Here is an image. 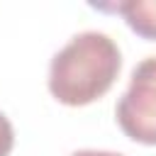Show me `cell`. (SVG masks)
<instances>
[{"label":"cell","instance_id":"1","mask_svg":"<svg viewBox=\"0 0 156 156\" xmlns=\"http://www.w3.org/2000/svg\"><path fill=\"white\" fill-rule=\"evenodd\" d=\"M119 68L122 51L110 34L78 32L51 56L49 93L68 107L90 105L112 88Z\"/></svg>","mask_w":156,"mask_h":156},{"label":"cell","instance_id":"2","mask_svg":"<svg viewBox=\"0 0 156 156\" xmlns=\"http://www.w3.org/2000/svg\"><path fill=\"white\" fill-rule=\"evenodd\" d=\"M119 129L139 144L156 146V56L141 58L115 105Z\"/></svg>","mask_w":156,"mask_h":156},{"label":"cell","instance_id":"3","mask_svg":"<svg viewBox=\"0 0 156 156\" xmlns=\"http://www.w3.org/2000/svg\"><path fill=\"white\" fill-rule=\"evenodd\" d=\"M100 7L117 10L139 37L156 39V0H124L115 5H100Z\"/></svg>","mask_w":156,"mask_h":156},{"label":"cell","instance_id":"4","mask_svg":"<svg viewBox=\"0 0 156 156\" xmlns=\"http://www.w3.org/2000/svg\"><path fill=\"white\" fill-rule=\"evenodd\" d=\"M15 146V129L12 122L5 117V112H0V156H10Z\"/></svg>","mask_w":156,"mask_h":156},{"label":"cell","instance_id":"5","mask_svg":"<svg viewBox=\"0 0 156 156\" xmlns=\"http://www.w3.org/2000/svg\"><path fill=\"white\" fill-rule=\"evenodd\" d=\"M71 156H124L119 151H98V149H80V151H73Z\"/></svg>","mask_w":156,"mask_h":156}]
</instances>
